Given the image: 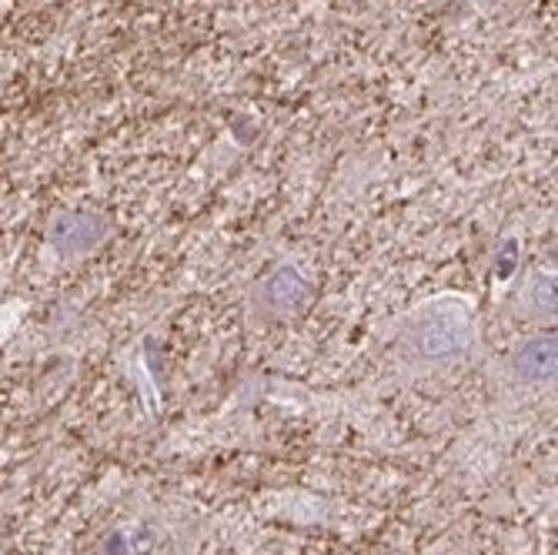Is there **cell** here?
<instances>
[{
    "mask_svg": "<svg viewBox=\"0 0 558 555\" xmlns=\"http://www.w3.org/2000/svg\"><path fill=\"white\" fill-rule=\"evenodd\" d=\"M475 342V315L468 301L445 295L425 301L411 315L408 325V345L411 352L425 362H452L465 355Z\"/></svg>",
    "mask_w": 558,
    "mask_h": 555,
    "instance_id": "obj_1",
    "label": "cell"
},
{
    "mask_svg": "<svg viewBox=\"0 0 558 555\" xmlns=\"http://www.w3.org/2000/svg\"><path fill=\"white\" fill-rule=\"evenodd\" d=\"M311 298L308 278L301 275L295 265H281L274 268L261 285V301L274 311H295Z\"/></svg>",
    "mask_w": 558,
    "mask_h": 555,
    "instance_id": "obj_4",
    "label": "cell"
},
{
    "mask_svg": "<svg viewBox=\"0 0 558 555\" xmlns=\"http://www.w3.org/2000/svg\"><path fill=\"white\" fill-rule=\"evenodd\" d=\"M555 355H558L555 335L528 338V342L518 345V352L512 355V372H515L518 382H528V385L552 382L555 378Z\"/></svg>",
    "mask_w": 558,
    "mask_h": 555,
    "instance_id": "obj_3",
    "label": "cell"
},
{
    "mask_svg": "<svg viewBox=\"0 0 558 555\" xmlns=\"http://www.w3.org/2000/svg\"><path fill=\"white\" fill-rule=\"evenodd\" d=\"M515 265H518V245H515V241H505L502 251H498V261H495L498 278H508V275H512Z\"/></svg>",
    "mask_w": 558,
    "mask_h": 555,
    "instance_id": "obj_6",
    "label": "cell"
},
{
    "mask_svg": "<svg viewBox=\"0 0 558 555\" xmlns=\"http://www.w3.org/2000/svg\"><path fill=\"white\" fill-rule=\"evenodd\" d=\"M107 235H111V221L104 214L94 211H64L57 214L47 228V245H51L57 255L77 258V255H91L97 245H104Z\"/></svg>",
    "mask_w": 558,
    "mask_h": 555,
    "instance_id": "obj_2",
    "label": "cell"
},
{
    "mask_svg": "<svg viewBox=\"0 0 558 555\" xmlns=\"http://www.w3.org/2000/svg\"><path fill=\"white\" fill-rule=\"evenodd\" d=\"M528 305H532L535 315L552 318L555 315V278L535 275L532 285H528Z\"/></svg>",
    "mask_w": 558,
    "mask_h": 555,
    "instance_id": "obj_5",
    "label": "cell"
}]
</instances>
